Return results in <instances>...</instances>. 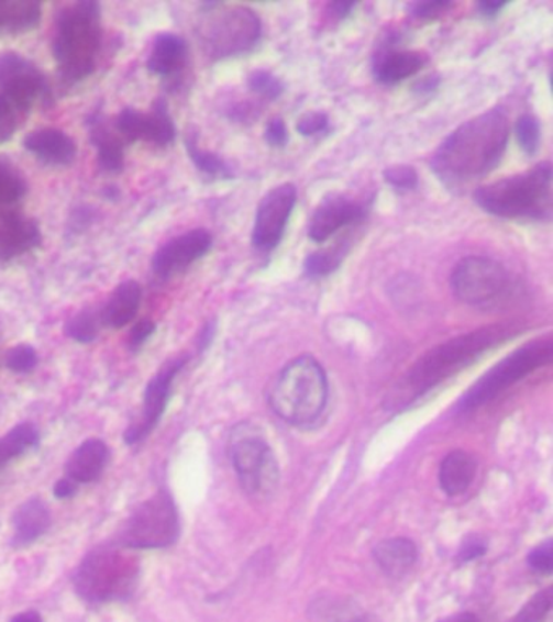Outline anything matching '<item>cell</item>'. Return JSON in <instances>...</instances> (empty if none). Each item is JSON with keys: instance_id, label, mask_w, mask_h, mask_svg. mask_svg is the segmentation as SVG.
I'll use <instances>...</instances> for the list:
<instances>
[{"instance_id": "cell-7", "label": "cell", "mask_w": 553, "mask_h": 622, "mask_svg": "<svg viewBox=\"0 0 553 622\" xmlns=\"http://www.w3.org/2000/svg\"><path fill=\"white\" fill-rule=\"evenodd\" d=\"M198 26L201 46L214 60L248 53L262 36V22L254 10L241 5H210Z\"/></svg>"}, {"instance_id": "cell-11", "label": "cell", "mask_w": 553, "mask_h": 622, "mask_svg": "<svg viewBox=\"0 0 553 622\" xmlns=\"http://www.w3.org/2000/svg\"><path fill=\"white\" fill-rule=\"evenodd\" d=\"M229 453L245 493L266 499L278 490V460L265 440L248 435L234 436Z\"/></svg>"}, {"instance_id": "cell-46", "label": "cell", "mask_w": 553, "mask_h": 622, "mask_svg": "<svg viewBox=\"0 0 553 622\" xmlns=\"http://www.w3.org/2000/svg\"><path fill=\"white\" fill-rule=\"evenodd\" d=\"M78 485L71 481L70 478H63V480L57 481L56 487H54V495L59 499H67L74 497L77 493Z\"/></svg>"}, {"instance_id": "cell-43", "label": "cell", "mask_w": 553, "mask_h": 622, "mask_svg": "<svg viewBox=\"0 0 553 622\" xmlns=\"http://www.w3.org/2000/svg\"><path fill=\"white\" fill-rule=\"evenodd\" d=\"M452 7L450 2H443V0H432V2H418L412 3L411 13L416 19L421 20H433L436 16L442 15L445 10Z\"/></svg>"}, {"instance_id": "cell-4", "label": "cell", "mask_w": 553, "mask_h": 622, "mask_svg": "<svg viewBox=\"0 0 553 622\" xmlns=\"http://www.w3.org/2000/svg\"><path fill=\"white\" fill-rule=\"evenodd\" d=\"M273 412L294 426H309L320 419L328 402V379L312 357L289 362L269 389Z\"/></svg>"}, {"instance_id": "cell-21", "label": "cell", "mask_w": 553, "mask_h": 622, "mask_svg": "<svg viewBox=\"0 0 553 622\" xmlns=\"http://www.w3.org/2000/svg\"><path fill=\"white\" fill-rule=\"evenodd\" d=\"M13 543L16 546L32 545L51 527V512L46 502L32 498L23 502L13 514Z\"/></svg>"}, {"instance_id": "cell-47", "label": "cell", "mask_w": 553, "mask_h": 622, "mask_svg": "<svg viewBox=\"0 0 553 622\" xmlns=\"http://www.w3.org/2000/svg\"><path fill=\"white\" fill-rule=\"evenodd\" d=\"M484 553H486V548H484L483 543H479L476 540V542L471 543V545L464 546L463 559L469 560L474 558H479V556H483Z\"/></svg>"}, {"instance_id": "cell-14", "label": "cell", "mask_w": 553, "mask_h": 622, "mask_svg": "<svg viewBox=\"0 0 553 622\" xmlns=\"http://www.w3.org/2000/svg\"><path fill=\"white\" fill-rule=\"evenodd\" d=\"M187 357L173 358L158 371L145 388L143 395V407L139 419L129 426L125 432L124 440L128 444H136L152 435L153 430L158 426L164 410H166L167 401H169L170 392H173V382L179 371L186 365Z\"/></svg>"}, {"instance_id": "cell-13", "label": "cell", "mask_w": 553, "mask_h": 622, "mask_svg": "<svg viewBox=\"0 0 553 622\" xmlns=\"http://www.w3.org/2000/svg\"><path fill=\"white\" fill-rule=\"evenodd\" d=\"M296 200L297 190L291 184L273 188L262 198L252 229V245L258 252H272L278 247L296 207Z\"/></svg>"}, {"instance_id": "cell-31", "label": "cell", "mask_w": 553, "mask_h": 622, "mask_svg": "<svg viewBox=\"0 0 553 622\" xmlns=\"http://www.w3.org/2000/svg\"><path fill=\"white\" fill-rule=\"evenodd\" d=\"M101 311L84 310L75 314L66 326L67 336L80 344H90L97 341L101 331Z\"/></svg>"}, {"instance_id": "cell-44", "label": "cell", "mask_w": 553, "mask_h": 622, "mask_svg": "<svg viewBox=\"0 0 553 622\" xmlns=\"http://www.w3.org/2000/svg\"><path fill=\"white\" fill-rule=\"evenodd\" d=\"M265 140L269 146H275V148L286 146V143L289 142V133L285 121L279 118L272 119L265 129Z\"/></svg>"}, {"instance_id": "cell-5", "label": "cell", "mask_w": 553, "mask_h": 622, "mask_svg": "<svg viewBox=\"0 0 553 622\" xmlns=\"http://www.w3.org/2000/svg\"><path fill=\"white\" fill-rule=\"evenodd\" d=\"M474 200L491 216L551 219L552 166L542 163L528 173L479 187L474 191Z\"/></svg>"}, {"instance_id": "cell-45", "label": "cell", "mask_w": 553, "mask_h": 622, "mask_svg": "<svg viewBox=\"0 0 553 622\" xmlns=\"http://www.w3.org/2000/svg\"><path fill=\"white\" fill-rule=\"evenodd\" d=\"M153 333H155V323L153 321H140L132 327L131 334H129V345L135 351V348L142 347Z\"/></svg>"}, {"instance_id": "cell-42", "label": "cell", "mask_w": 553, "mask_h": 622, "mask_svg": "<svg viewBox=\"0 0 553 622\" xmlns=\"http://www.w3.org/2000/svg\"><path fill=\"white\" fill-rule=\"evenodd\" d=\"M529 566L535 570V573L544 574L549 576L552 573V542L542 543L541 546L534 549V552L529 555L528 558Z\"/></svg>"}, {"instance_id": "cell-25", "label": "cell", "mask_w": 553, "mask_h": 622, "mask_svg": "<svg viewBox=\"0 0 553 622\" xmlns=\"http://www.w3.org/2000/svg\"><path fill=\"white\" fill-rule=\"evenodd\" d=\"M374 556L387 576L392 579H401L414 567L418 560V548L411 540L390 538L375 546Z\"/></svg>"}, {"instance_id": "cell-30", "label": "cell", "mask_w": 553, "mask_h": 622, "mask_svg": "<svg viewBox=\"0 0 553 622\" xmlns=\"http://www.w3.org/2000/svg\"><path fill=\"white\" fill-rule=\"evenodd\" d=\"M37 437L40 435H37L36 426L32 423L13 426L5 436L0 437V467L22 456L25 451L37 443Z\"/></svg>"}, {"instance_id": "cell-33", "label": "cell", "mask_w": 553, "mask_h": 622, "mask_svg": "<svg viewBox=\"0 0 553 622\" xmlns=\"http://www.w3.org/2000/svg\"><path fill=\"white\" fill-rule=\"evenodd\" d=\"M186 145L187 153H189L190 159L193 160L198 170L207 174V176L214 177V179H231V169L220 156L207 152V149H201L196 140L192 138L187 140Z\"/></svg>"}, {"instance_id": "cell-27", "label": "cell", "mask_w": 553, "mask_h": 622, "mask_svg": "<svg viewBox=\"0 0 553 622\" xmlns=\"http://www.w3.org/2000/svg\"><path fill=\"white\" fill-rule=\"evenodd\" d=\"M41 5L33 0H0V34H22L36 29Z\"/></svg>"}, {"instance_id": "cell-6", "label": "cell", "mask_w": 553, "mask_h": 622, "mask_svg": "<svg viewBox=\"0 0 553 622\" xmlns=\"http://www.w3.org/2000/svg\"><path fill=\"white\" fill-rule=\"evenodd\" d=\"M139 576L140 563L135 556L115 546H99L78 564L74 587L88 603H111L131 597Z\"/></svg>"}, {"instance_id": "cell-38", "label": "cell", "mask_w": 553, "mask_h": 622, "mask_svg": "<svg viewBox=\"0 0 553 622\" xmlns=\"http://www.w3.org/2000/svg\"><path fill=\"white\" fill-rule=\"evenodd\" d=\"M248 88L254 93L261 95L266 99L279 98L283 91H285L281 81L266 70H257L255 74H252L251 78H248Z\"/></svg>"}, {"instance_id": "cell-49", "label": "cell", "mask_w": 553, "mask_h": 622, "mask_svg": "<svg viewBox=\"0 0 553 622\" xmlns=\"http://www.w3.org/2000/svg\"><path fill=\"white\" fill-rule=\"evenodd\" d=\"M504 2H480L479 10L483 15L495 16L501 9H504Z\"/></svg>"}, {"instance_id": "cell-37", "label": "cell", "mask_w": 553, "mask_h": 622, "mask_svg": "<svg viewBox=\"0 0 553 622\" xmlns=\"http://www.w3.org/2000/svg\"><path fill=\"white\" fill-rule=\"evenodd\" d=\"M5 365L13 374H30L36 368L37 354L32 345L20 344L10 348L5 355Z\"/></svg>"}, {"instance_id": "cell-34", "label": "cell", "mask_w": 553, "mask_h": 622, "mask_svg": "<svg viewBox=\"0 0 553 622\" xmlns=\"http://www.w3.org/2000/svg\"><path fill=\"white\" fill-rule=\"evenodd\" d=\"M343 252L338 249H319L307 256L303 262V273L309 278H325L331 273L336 271L338 266L343 262Z\"/></svg>"}, {"instance_id": "cell-51", "label": "cell", "mask_w": 553, "mask_h": 622, "mask_svg": "<svg viewBox=\"0 0 553 622\" xmlns=\"http://www.w3.org/2000/svg\"><path fill=\"white\" fill-rule=\"evenodd\" d=\"M10 622H43V618L36 611H25V613L16 614Z\"/></svg>"}, {"instance_id": "cell-2", "label": "cell", "mask_w": 553, "mask_h": 622, "mask_svg": "<svg viewBox=\"0 0 553 622\" xmlns=\"http://www.w3.org/2000/svg\"><path fill=\"white\" fill-rule=\"evenodd\" d=\"M521 330L520 323L491 324L436 345L406 374L398 389L399 401L411 402L421 398L440 382L473 365L486 352L520 334Z\"/></svg>"}, {"instance_id": "cell-8", "label": "cell", "mask_w": 553, "mask_h": 622, "mask_svg": "<svg viewBox=\"0 0 553 622\" xmlns=\"http://www.w3.org/2000/svg\"><path fill=\"white\" fill-rule=\"evenodd\" d=\"M552 358V337L531 341V343L522 345L513 354L498 362L491 370H488L461 399L457 410H460V413H466L488 404V402L508 391L511 386L524 379L526 376L551 365Z\"/></svg>"}, {"instance_id": "cell-18", "label": "cell", "mask_w": 553, "mask_h": 622, "mask_svg": "<svg viewBox=\"0 0 553 622\" xmlns=\"http://www.w3.org/2000/svg\"><path fill=\"white\" fill-rule=\"evenodd\" d=\"M23 146L47 166H70L77 157V145L63 130H34L26 135Z\"/></svg>"}, {"instance_id": "cell-50", "label": "cell", "mask_w": 553, "mask_h": 622, "mask_svg": "<svg viewBox=\"0 0 553 622\" xmlns=\"http://www.w3.org/2000/svg\"><path fill=\"white\" fill-rule=\"evenodd\" d=\"M440 622H480L479 618L473 613H457L453 614V617L445 618Z\"/></svg>"}, {"instance_id": "cell-19", "label": "cell", "mask_w": 553, "mask_h": 622, "mask_svg": "<svg viewBox=\"0 0 553 622\" xmlns=\"http://www.w3.org/2000/svg\"><path fill=\"white\" fill-rule=\"evenodd\" d=\"M108 444L101 440L85 441L81 446L71 453L70 459L66 464V477L75 484H91L98 480L109 463Z\"/></svg>"}, {"instance_id": "cell-12", "label": "cell", "mask_w": 553, "mask_h": 622, "mask_svg": "<svg viewBox=\"0 0 553 622\" xmlns=\"http://www.w3.org/2000/svg\"><path fill=\"white\" fill-rule=\"evenodd\" d=\"M0 95L15 105L16 111L26 112L36 101H46L49 87L43 74L25 57L15 53L0 56Z\"/></svg>"}, {"instance_id": "cell-36", "label": "cell", "mask_w": 553, "mask_h": 622, "mask_svg": "<svg viewBox=\"0 0 553 622\" xmlns=\"http://www.w3.org/2000/svg\"><path fill=\"white\" fill-rule=\"evenodd\" d=\"M551 608L552 590L548 589L535 595L510 622H544L551 613Z\"/></svg>"}, {"instance_id": "cell-48", "label": "cell", "mask_w": 553, "mask_h": 622, "mask_svg": "<svg viewBox=\"0 0 553 622\" xmlns=\"http://www.w3.org/2000/svg\"><path fill=\"white\" fill-rule=\"evenodd\" d=\"M354 7H356V3L336 2L331 3L330 9L334 16H338V19H344V16L350 15L351 10H353Z\"/></svg>"}, {"instance_id": "cell-10", "label": "cell", "mask_w": 553, "mask_h": 622, "mask_svg": "<svg viewBox=\"0 0 553 622\" xmlns=\"http://www.w3.org/2000/svg\"><path fill=\"white\" fill-rule=\"evenodd\" d=\"M180 522L176 502L167 491H158L139 506L119 532L125 549H162L179 538Z\"/></svg>"}, {"instance_id": "cell-40", "label": "cell", "mask_w": 553, "mask_h": 622, "mask_svg": "<svg viewBox=\"0 0 553 622\" xmlns=\"http://www.w3.org/2000/svg\"><path fill=\"white\" fill-rule=\"evenodd\" d=\"M22 112L16 111L15 105L10 104L5 96L0 95V145L9 142L19 126V115Z\"/></svg>"}, {"instance_id": "cell-22", "label": "cell", "mask_w": 553, "mask_h": 622, "mask_svg": "<svg viewBox=\"0 0 553 622\" xmlns=\"http://www.w3.org/2000/svg\"><path fill=\"white\" fill-rule=\"evenodd\" d=\"M142 303V287L136 280H125L115 287L108 303L101 310L102 324L121 330L139 313Z\"/></svg>"}, {"instance_id": "cell-35", "label": "cell", "mask_w": 553, "mask_h": 622, "mask_svg": "<svg viewBox=\"0 0 553 622\" xmlns=\"http://www.w3.org/2000/svg\"><path fill=\"white\" fill-rule=\"evenodd\" d=\"M518 143L526 155H534L541 143V124L534 115H522L515 125Z\"/></svg>"}, {"instance_id": "cell-15", "label": "cell", "mask_w": 553, "mask_h": 622, "mask_svg": "<svg viewBox=\"0 0 553 622\" xmlns=\"http://www.w3.org/2000/svg\"><path fill=\"white\" fill-rule=\"evenodd\" d=\"M213 245V235L204 229H193L163 245L153 256L152 268L158 278L169 279L186 271L203 258Z\"/></svg>"}, {"instance_id": "cell-24", "label": "cell", "mask_w": 553, "mask_h": 622, "mask_svg": "<svg viewBox=\"0 0 553 622\" xmlns=\"http://www.w3.org/2000/svg\"><path fill=\"white\" fill-rule=\"evenodd\" d=\"M477 463L464 451H453L440 464V487L449 497L466 493L476 477Z\"/></svg>"}, {"instance_id": "cell-32", "label": "cell", "mask_w": 553, "mask_h": 622, "mask_svg": "<svg viewBox=\"0 0 553 622\" xmlns=\"http://www.w3.org/2000/svg\"><path fill=\"white\" fill-rule=\"evenodd\" d=\"M150 114V143L156 146H167L176 140V125L170 119L164 99H158Z\"/></svg>"}, {"instance_id": "cell-1", "label": "cell", "mask_w": 553, "mask_h": 622, "mask_svg": "<svg viewBox=\"0 0 553 622\" xmlns=\"http://www.w3.org/2000/svg\"><path fill=\"white\" fill-rule=\"evenodd\" d=\"M510 138V122L491 109L457 126L432 157V170L449 188L469 186L500 163Z\"/></svg>"}, {"instance_id": "cell-16", "label": "cell", "mask_w": 553, "mask_h": 622, "mask_svg": "<svg viewBox=\"0 0 553 622\" xmlns=\"http://www.w3.org/2000/svg\"><path fill=\"white\" fill-rule=\"evenodd\" d=\"M365 216L364 204L344 197H331L323 201L309 225V237L317 244H323L341 229L361 221Z\"/></svg>"}, {"instance_id": "cell-26", "label": "cell", "mask_w": 553, "mask_h": 622, "mask_svg": "<svg viewBox=\"0 0 553 622\" xmlns=\"http://www.w3.org/2000/svg\"><path fill=\"white\" fill-rule=\"evenodd\" d=\"M91 142L98 149V164L104 173L119 174L124 169V143L104 125L101 118L90 119Z\"/></svg>"}, {"instance_id": "cell-41", "label": "cell", "mask_w": 553, "mask_h": 622, "mask_svg": "<svg viewBox=\"0 0 553 622\" xmlns=\"http://www.w3.org/2000/svg\"><path fill=\"white\" fill-rule=\"evenodd\" d=\"M330 125L328 122V115L323 112H309V114L302 115L300 121L297 122V132L303 136L319 135V133L325 132Z\"/></svg>"}, {"instance_id": "cell-3", "label": "cell", "mask_w": 553, "mask_h": 622, "mask_svg": "<svg viewBox=\"0 0 553 622\" xmlns=\"http://www.w3.org/2000/svg\"><path fill=\"white\" fill-rule=\"evenodd\" d=\"M101 40V7L98 2H75L60 12L53 54L66 84H78L93 74Z\"/></svg>"}, {"instance_id": "cell-29", "label": "cell", "mask_w": 553, "mask_h": 622, "mask_svg": "<svg viewBox=\"0 0 553 622\" xmlns=\"http://www.w3.org/2000/svg\"><path fill=\"white\" fill-rule=\"evenodd\" d=\"M26 195V180L20 170L5 157H0V211L10 213L9 208L15 207Z\"/></svg>"}, {"instance_id": "cell-17", "label": "cell", "mask_w": 553, "mask_h": 622, "mask_svg": "<svg viewBox=\"0 0 553 622\" xmlns=\"http://www.w3.org/2000/svg\"><path fill=\"white\" fill-rule=\"evenodd\" d=\"M41 241L40 225L33 219L20 216L13 211L0 216V262L26 255L40 247Z\"/></svg>"}, {"instance_id": "cell-28", "label": "cell", "mask_w": 553, "mask_h": 622, "mask_svg": "<svg viewBox=\"0 0 553 622\" xmlns=\"http://www.w3.org/2000/svg\"><path fill=\"white\" fill-rule=\"evenodd\" d=\"M310 611L316 622H375L370 614L347 598H322Z\"/></svg>"}, {"instance_id": "cell-23", "label": "cell", "mask_w": 553, "mask_h": 622, "mask_svg": "<svg viewBox=\"0 0 553 622\" xmlns=\"http://www.w3.org/2000/svg\"><path fill=\"white\" fill-rule=\"evenodd\" d=\"M187 63V43L174 33L156 36L148 57V70L159 77H170L183 70Z\"/></svg>"}, {"instance_id": "cell-20", "label": "cell", "mask_w": 553, "mask_h": 622, "mask_svg": "<svg viewBox=\"0 0 553 622\" xmlns=\"http://www.w3.org/2000/svg\"><path fill=\"white\" fill-rule=\"evenodd\" d=\"M423 64H425V57L421 53L387 49L375 57L374 77L380 84L396 85L419 74Z\"/></svg>"}, {"instance_id": "cell-9", "label": "cell", "mask_w": 553, "mask_h": 622, "mask_svg": "<svg viewBox=\"0 0 553 622\" xmlns=\"http://www.w3.org/2000/svg\"><path fill=\"white\" fill-rule=\"evenodd\" d=\"M452 289L463 303L477 309H495L510 302L515 280L497 259L467 256L452 273Z\"/></svg>"}, {"instance_id": "cell-39", "label": "cell", "mask_w": 553, "mask_h": 622, "mask_svg": "<svg viewBox=\"0 0 553 622\" xmlns=\"http://www.w3.org/2000/svg\"><path fill=\"white\" fill-rule=\"evenodd\" d=\"M385 180L398 190H414L419 184V176L414 167L395 166L385 170Z\"/></svg>"}]
</instances>
